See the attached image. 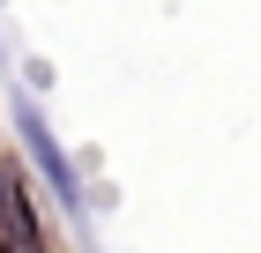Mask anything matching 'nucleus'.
Wrapping results in <instances>:
<instances>
[{
    "label": "nucleus",
    "mask_w": 261,
    "mask_h": 253,
    "mask_svg": "<svg viewBox=\"0 0 261 253\" xmlns=\"http://www.w3.org/2000/svg\"><path fill=\"white\" fill-rule=\"evenodd\" d=\"M8 253H53V246H45V238H30V246H8Z\"/></svg>",
    "instance_id": "2"
},
{
    "label": "nucleus",
    "mask_w": 261,
    "mask_h": 253,
    "mask_svg": "<svg viewBox=\"0 0 261 253\" xmlns=\"http://www.w3.org/2000/svg\"><path fill=\"white\" fill-rule=\"evenodd\" d=\"M15 134H22V149H30V164H38V179L60 194V209L67 216H82V179H75V156L53 142V127H45V112L30 97H15Z\"/></svg>",
    "instance_id": "1"
}]
</instances>
